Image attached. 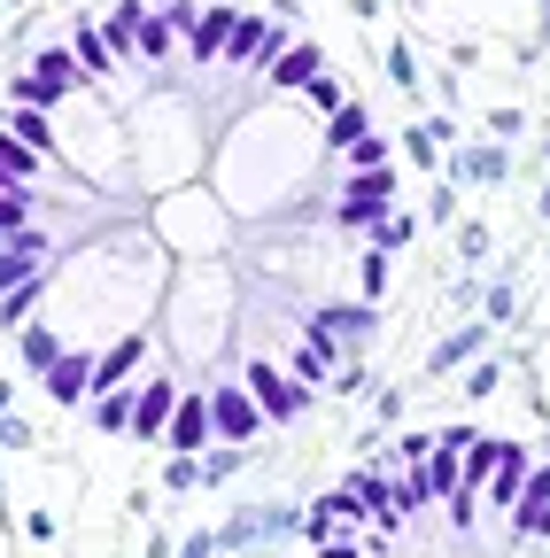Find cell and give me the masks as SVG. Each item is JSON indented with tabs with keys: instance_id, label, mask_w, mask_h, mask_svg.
<instances>
[{
	"instance_id": "cell-1",
	"label": "cell",
	"mask_w": 550,
	"mask_h": 558,
	"mask_svg": "<svg viewBox=\"0 0 550 558\" xmlns=\"http://www.w3.org/2000/svg\"><path fill=\"white\" fill-rule=\"evenodd\" d=\"M241 388H248V403L264 411V427H295V418L318 403V388H303L295 373H280L271 357H248V365H241Z\"/></svg>"
},
{
	"instance_id": "cell-2",
	"label": "cell",
	"mask_w": 550,
	"mask_h": 558,
	"mask_svg": "<svg viewBox=\"0 0 550 558\" xmlns=\"http://www.w3.org/2000/svg\"><path fill=\"white\" fill-rule=\"evenodd\" d=\"M256 435H264V411L248 403V388H241V380H218V388H210V442L248 450Z\"/></svg>"
},
{
	"instance_id": "cell-3",
	"label": "cell",
	"mask_w": 550,
	"mask_h": 558,
	"mask_svg": "<svg viewBox=\"0 0 550 558\" xmlns=\"http://www.w3.org/2000/svg\"><path fill=\"white\" fill-rule=\"evenodd\" d=\"M280 47H288L280 16H264V9L248 16V9H241V24H233V39H225V54H218V62H225V70H264Z\"/></svg>"
},
{
	"instance_id": "cell-4",
	"label": "cell",
	"mask_w": 550,
	"mask_h": 558,
	"mask_svg": "<svg viewBox=\"0 0 550 558\" xmlns=\"http://www.w3.org/2000/svg\"><path fill=\"white\" fill-rule=\"evenodd\" d=\"M295 520H303V512H288V505H248V512H233V520L210 527V535H218V550H256V543H280Z\"/></svg>"
},
{
	"instance_id": "cell-5",
	"label": "cell",
	"mask_w": 550,
	"mask_h": 558,
	"mask_svg": "<svg viewBox=\"0 0 550 558\" xmlns=\"http://www.w3.org/2000/svg\"><path fill=\"white\" fill-rule=\"evenodd\" d=\"M163 442H171V458H201V450H210V388H179Z\"/></svg>"
},
{
	"instance_id": "cell-6",
	"label": "cell",
	"mask_w": 550,
	"mask_h": 558,
	"mask_svg": "<svg viewBox=\"0 0 550 558\" xmlns=\"http://www.w3.org/2000/svg\"><path fill=\"white\" fill-rule=\"evenodd\" d=\"M310 333H326L333 349H365L380 333V303H318L310 311Z\"/></svg>"
},
{
	"instance_id": "cell-7",
	"label": "cell",
	"mask_w": 550,
	"mask_h": 558,
	"mask_svg": "<svg viewBox=\"0 0 550 558\" xmlns=\"http://www.w3.org/2000/svg\"><path fill=\"white\" fill-rule=\"evenodd\" d=\"M171 403H179V380H163V373H148L140 388H132V442H163Z\"/></svg>"
},
{
	"instance_id": "cell-8",
	"label": "cell",
	"mask_w": 550,
	"mask_h": 558,
	"mask_svg": "<svg viewBox=\"0 0 550 558\" xmlns=\"http://www.w3.org/2000/svg\"><path fill=\"white\" fill-rule=\"evenodd\" d=\"M39 380H47V396H54V403H94V349H86V341H71V349H62V357H54Z\"/></svg>"
},
{
	"instance_id": "cell-9",
	"label": "cell",
	"mask_w": 550,
	"mask_h": 558,
	"mask_svg": "<svg viewBox=\"0 0 550 558\" xmlns=\"http://www.w3.org/2000/svg\"><path fill=\"white\" fill-rule=\"evenodd\" d=\"M140 365H148V333H117V341H101V357H94V396L124 388Z\"/></svg>"
},
{
	"instance_id": "cell-10",
	"label": "cell",
	"mask_w": 550,
	"mask_h": 558,
	"mask_svg": "<svg viewBox=\"0 0 550 558\" xmlns=\"http://www.w3.org/2000/svg\"><path fill=\"white\" fill-rule=\"evenodd\" d=\"M489 341H497V326H489V318H465L457 333H442V341L427 349V373L442 380V373H457V365H473V357H480V349H489Z\"/></svg>"
},
{
	"instance_id": "cell-11",
	"label": "cell",
	"mask_w": 550,
	"mask_h": 558,
	"mask_svg": "<svg viewBox=\"0 0 550 558\" xmlns=\"http://www.w3.org/2000/svg\"><path fill=\"white\" fill-rule=\"evenodd\" d=\"M233 24H241V9H233V0H218V9H201V16H194V32H186L179 47H186L194 62H210V70H218V54H225Z\"/></svg>"
},
{
	"instance_id": "cell-12",
	"label": "cell",
	"mask_w": 550,
	"mask_h": 558,
	"mask_svg": "<svg viewBox=\"0 0 550 558\" xmlns=\"http://www.w3.org/2000/svg\"><path fill=\"white\" fill-rule=\"evenodd\" d=\"M318 70H326V54H318L310 39H295V47H280V54L264 62V78H271V94H303Z\"/></svg>"
},
{
	"instance_id": "cell-13",
	"label": "cell",
	"mask_w": 550,
	"mask_h": 558,
	"mask_svg": "<svg viewBox=\"0 0 550 558\" xmlns=\"http://www.w3.org/2000/svg\"><path fill=\"white\" fill-rule=\"evenodd\" d=\"M0 132H9V140H24L32 156H62V124H54L47 109H32V101H16L9 117H0Z\"/></svg>"
},
{
	"instance_id": "cell-14",
	"label": "cell",
	"mask_w": 550,
	"mask_h": 558,
	"mask_svg": "<svg viewBox=\"0 0 550 558\" xmlns=\"http://www.w3.org/2000/svg\"><path fill=\"white\" fill-rule=\"evenodd\" d=\"M450 179H473V186H504V179H512V148H497V140H489V148H465V156L450 163Z\"/></svg>"
},
{
	"instance_id": "cell-15",
	"label": "cell",
	"mask_w": 550,
	"mask_h": 558,
	"mask_svg": "<svg viewBox=\"0 0 550 558\" xmlns=\"http://www.w3.org/2000/svg\"><path fill=\"white\" fill-rule=\"evenodd\" d=\"M62 349H71V333H54V326H39V318L16 326V357H24V373H47Z\"/></svg>"
},
{
	"instance_id": "cell-16",
	"label": "cell",
	"mask_w": 550,
	"mask_h": 558,
	"mask_svg": "<svg viewBox=\"0 0 550 558\" xmlns=\"http://www.w3.org/2000/svg\"><path fill=\"white\" fill-rule=\"evenodd\" d=\"M365 132H372V109H365V101H341V109L326 117V156H350Z\"/></svg>"
},
{
	"instance_id": "cell-17",
	"label": "cell",
	"mask_w": 550,
	"mask_h": 558,
	"mask_svg": "<svg viewBox=\"0 0 550 558\" xmlns=\"http://www.w3.org/2000/svg\"><path fill=\"white\" fill-rule=\"evenodd\" d=\"M71 54H78V70L101 86V78H117V54H109V39H101V24L94 16H78V39H71Z\"/></svg>"
},
{
	"instance_id": "cell-18",
	"label": "cell",
	"mask_w": 550,
	"mask_h": 558,
	"mask_svg": "<svg viewBox=\"0 0 550 558\" xmlns=\"http://www.w3.org/2000/svg\"><path fill=\"white\" fill-rule=\"evenodd\" d=\"M140 24H148V0H117V9L101 16V39H109V54H132V47H140Z\"/></svg>"
},
{
	"instance_id": "cell-19",
	"label": "cell",
	"mask_w": 550,
	"mask_h": 558,
	"mask_svg": "<svg viewBox=\"0 0 550 558\" xmlns=\"http://www.w3.org/2000/svg\"><path fill=\"white\" fill-rule=\"evenodd\" d=\"M47 288H54V271H39V279H24V288H9V295H0V326H32L39 318V303H47Z\"/></svg>"
},
{
	"instance_id": "cell-20",
	"label": "cell",
	"mask_w": 550,
	"mask_h": 558,
	"mask_svg": "<svg viewBox=\"0 0 550 558\" xmlns=\"http://www.w3.org/2000/svg\"><path fill=\"white\" fill-rule=\"evenodd\" d=\"M333 365H341V349H333L326 333H303V341H295V380H303V388L333 380Z\"/></svg>"
},
{
	"instance_id": "cell-21",
	"label": "cell",
	"mask_w": 550,
	"mask_h": 558,
	"mask_svg": "<svg viewBox=\"0 0 550 558\" xmlns=\"http://www.w3.org/2000/svg\"><path fill=\"white\" fill-rule=\"evenodd\" d=\"M39 171H47V156H32L24 148V140H9V132H0V186H39Z\"/></svg>"
},
{
	"instance_id": "cell-22",
	"label": "cell",
	"mask_w": 550,
	"mask_h": 558,
	"mask_svg": "<svg viewBox=\"0 0 550 558\" xmlns=\"http://www.w3.org/2000/svg\"><path fill=\"white\" fill-rule=\"evenodd\" d=\"M94 435H132V388L94 396Z\"/></svg>"
},
{
	"instance_id": "cell-23",
	"label": "cell",
	"mask_w": 550,
	"mask_h": 558,
	"mask_svg": "<svg viewBox=\"0 0 550 558\" xmlns=\"http://www.w3.org/2000/svg\"><path fill=\"white\" fill-rule=\"evenodd\" d=\"M520 488H527V450L512 442V450H504V465L489 473V497H497V505H520Z\"/></svg>"
},
{
	"instance_id": "cell-24",
	"label": "cell",
	"mask_w": 550,
	"mask_h": 558,
	"mask_svg": "<svg viewBox=\"0 0 550 558\" xmlns=\"http://www.w3.org/2000/svg\"><path fill=\"white\" fill-rule=\"evenodd\" d=\"M480 318H489V326H512V318H520V279H489V288H480Z\"/></svg>"
},
{
	"instance_id": "cell-25",
	"label": "cell",
	"mask_w": 550,
	"mask_h": 558,
	"mask_svg": "<svg viewBox=\"0 0 550 558\" xmlns=\"http://www.w3.org/2000/svg\"><path fill=\"white\" fill-rule=\"evenodd\" d=\"M365 241H372L380 256H395V248H411V241H419V218H395V209H388V218H380Z\"/></svg>"
},
{
	"instance_id": "cell-26",
	"label": "cell",
	"mask_w": 550,
	"mask_h": 558,
	"mask_svg": "<svg viewBox=\"0 0 550 558\" xmlns=\"http://www.w3.org/2000/svg\"><path fill=\"white\" fill-rule=\"evenodd\" d=\"M303 101H310V109H318V117H333V109H341V101H357V94H350V86H341V78H333V70H318V78H310V86H303Z\"/></svg>"
},
{
	"instance_id": "cell-27",
	"label": "cell",
	"mask_w": 550,
	"mask_h": 558,
	"mask_svg": "<svg viewBox=\"0 0 550 558\" xmlns=\"http://www.w3.org/2000/svg\"><path fill=\"white\" fill-rule=\"evenodd\" d=\"M171 47H179V32H163V16L148 9V24H140V47H132V54H140V62H171Z\"/></svg>"
},
{
	"instance_id": "cell-28",
	"label": "cell",
	"mask_w": 550,
	"mask_h": 558,
	"mask_svg": "<svg viewBox=\"0 0 550 558\" xmlns=\"http://www.w3.org/2000/svg\"><path fill=\"white\" fill-rule=\"evenodd\" d=\"M24 226H32V194L24 186H0V241L24 233Z\"/></svg>"
},
{
	"instance_id": "cell-29",
	"label": "cell",
	"mask_w": 550,
	"mask_h": 558,
	"mask_svg": "<svg viewBox=\"0 0 550 558\" xmlns=\"http://www.w3.org/2000/svg\"><path fill=\"white\" fill-rule=\"evenodd\" d=\"M380 295H388V256L365 248V264H357V303H380Z\"/></svg>"
},
{
	"instance_id": "cell-30",
	"label": "cell",
	"mask_w": 550,
	"mask_h": 558,
	"mask_svg": "<svg viewBox=\"0 0 550 558\" xmlns=\"http://www.w3.org/2000/svg\"><path fill=\"white\" fill-rule=\"evenodd\" d=\"M47 264L39 256H24V248H0V295H9V288H24V279H39Z\"/></svg>"
},
{
	"instance_id": "cell-31",
	"label": "cell",
	"mask_w": 550,
	"mask_h": 558,
	"mask_svg": "<svg viewBox=\"0 0 550 558\" xmlns=\"http://www.w3.org/2000/svg\"><path fill=\"white\" fill-rule=\"evenodd\" d=\"M388 156H395V148H388V140H380V132H365V140H357V148H350V156H341V171H380Z\"/></svg>"
},
{
	"instance_id": "cell-32",
	"label": "cell",
	"mask_w": 550,
	"mask_h": 558,
	"mask_svg": "<svg viewBox=\"0 0 550 558\" xmlns=\"http://www.w3.org/2000/svg\"><path fill=\"white\" fill-rule=\"evenodd\" d=\"M435 148H442V140H435L427 124H411V132H403V163H442Z\"/></svg>"
},
{
	"instance_id": "cell-33",
	"label": "cell",
	"mask_w": 550,
	"mask_h": 558,
	"mask_svg": "<svg viewBox=\"0 0 550 558\" xmlns=\"http://www.w3.org/2000/svg\"><path fill=\"white\" fill-rule=\"evenodd\" d=\"M388 78H395V94H419V62H411V47H388Z\"/></svg>"
},
{
	"instance_id": "cell-34",
	"label": "cell",
	"mask_w": 550,
	"mask_h": 558,
	"mask_svg": "<svg viewBox=\"0 0 550 558\" xmlns=\"http://www.w3.org/2000/svg\"><path fill=\"white\" fill-rule=\"evenodd\" d=\"M32 442H39V427H32L24 411H9V418H0V450H32Z\"/></svg>"
},
{
	"instance_id": "cell-35",
	"label": "cell",
	"mask_w": 550,
	"mask_h": 558,
	"mask_svg": "<svg viewBox=\"0 0 550 558\" xmlns=\"http://www.w3.org/2000/svg\"><path fill=\"white\" fill-rule=\"evenodd\" d=\"M156 16H163V32H179V39H186L201 9H194V0H163V9H156Z\"/></svg>"
},
{
	"instance_id": "cell-36",
	"label": "cell",
	"mask_w": 550,
	"mask_h": 558,
	"mask_svg": "<svg viewBox=\"0 0 550 558\" xmlns=\"http://www.w3.org/2000/svg\"><path fill=\"white\" fill-rule=\"evenodd\" d=\"M163 488H201V458H171L163 465Z\"/></svg>"
},
{
	"instance_id": "cell-37",
	"label": "cell",
	"mask_w": 550,
	"mask_h": 558,
	"mask_svg": "<svg viewBox=\"0 0 550 558\" xmlns=\"http://www.w3.org/2000/svg\"><path fill=\"white\" fill-rule=\"evenodd\" d=\"M489 388H497V365H489V357H473V365H465V396L480 403V396H489Z\"/></svg>"
},
{
	"instance_id": "cell-38",
	"label": "cell",
	"mask_w": 550,
	"mask_h": 558,
	"mask_svg": "<svg viewBox=\"0 0 550 558\" xmlns=\"http://www.w3.org/2000/svg\"><path fill=\"white\" fill-rule=\"evenodd\" d=\"M372 418H380V427H395V418H403V388H380V396H372Z\"/></svg>"
},
{
	"instance_id": "cell-39",
	"label": "cell",
	"mask_w": 550,
	"mask_h": 558,
	"mask_svg": "<svg viewBox=\"0 0 550 558\" xmlns=\"http://www.w3.org/2000/svg\"><path fill=\"white\" fill-rule=\"evenodd\" d=\"M520 124H527V109H489V132H497V140H512Z\"/></svg>"
},
{
	"instance_id": "cell-40",
	"label": "cell",
	"mask_w": 550,
	"mask_h": 558,
	"mask_svg": "<svg viewBox=\"0 0 550 558\" xmlns=\"http://www.w3.org/2000/svg\"><path fill=\"white\" fill-rule=\"evenodd\" d=\"M457 256H489V226H465L457 233Z\"/></svg>"
},
{
	"instance_id": "cell-41",
	"label": "cell",
	"mask_w": 550,
	"mask_h": 558,
	"mask_svg": "<svg viewBox=\"0 0 550 558\" xmlns=\"http://www.w3.org/2000/svg\"><path fill=\"white\" fill-rule=\"evenodd\" d=\"M427 209H435V218H457V179H442V186H435V202H427Z\"/></svg>"
},
{
	"instance_id": "cell-42",
	"label": "cell",
	"mask_w": 550,
	"mask_h": 558,
	"mask_svg": "<svg viewBox=\"0 0 550 558\" xmlns=\"http://www.w3.org/2000/svg\"><path fill=\"white\" fill-rule=\"evenodd\" d=\"M210 550H218V535H186L179 543V558H210Z\"/></svg>"
},
{
	"instance_id": "cell-43",
	"label": "cell",
	"mask_w": 550,
	"mask_h": 558,
	"mask_svg": "<svg viewBox=\"0 0 550 558\" xmlns=\"http://www.w3.org/2000/svg\"><path fill=\"white\" fill-rule=\"evenodd\" d=\"M318 558H357V543H350V535H333V543H318Z\"/></svg>"
},
{
	"instance_id": "cell-44",
	"label": "cell",
	"mask_w": 550,
	"mask_h": 558,
	"mask_svg": "<svg viewBox=\"0 0 550 558\" xmlns=\"http://www.w3.org/2000/svg\"><path fill=\"white\" fill-rule=\"evenodd\" d=\"M16 411V380H0V418H9Z\"/></svg>"
},
{
	"instance_id": "cell-45",
	"label": "cell",
	"mask_w": 550,
	"mask_h": 558,
	"mask_svg": "<svg viewBox=\"0 0 550 558\" xmlns=\"http://www.w3.org/2000/svg\"><path fill=\"white\" fill-rule=\"evenodd\" d=\"M0 512H9V481H0Z\"/></svg>"
},
{
	"instance_id": "cell-46",
	"label": "cell",
	"mask_w": 550,
	"mask_h": 558,
	"mask_svg": "<svg viewBox=\"0 0 550 558\" xmlns=\"http://www.w3.org/2000/svg\"><path fill=\"white\" fill-rule=\"evenodd\" d=\"M542 218H550V186H542Z\"/></svg>"
}]
</instances>
